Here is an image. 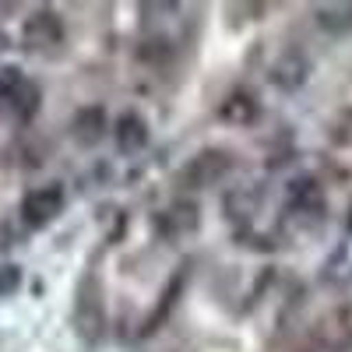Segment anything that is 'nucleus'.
Masks as SVG:
<instances>
[{"label": "nucleus", "instance_id": "obj_1", "mask_svg": "<svg viewBox=\"0 0 352 352\" xmlns=\"http://www.w3.org/2000/svg\"><path fill=\"white\" fill-rule=\"evenodd\" d=\"M0 106L11 109L18 120H28L39 109V88L36 81H28L18 67H4L0 71Z\"/></svg>", "mask_w": 352, "mask_h": 352}, {"label": "nucleus", "instance_id": "obj_2", "mask_svg": "<svg viewBox=\"0 0 352 352\" xmlns=\"http://www.w3.org/2000/svg\"><path fill=\"white\" fill-rule=\"evenodd\" d=\"M60 212H64V187H60V184L39 187V190H32V194L21 201V219L32 226V229L50 226Z\"/></svg>", "mask_w": 352, "mask_h": 352}, {"label": "nucleus", "instance_id": "obj_3", "mask_svg": "<svg viewBox=\"0 0 352 352\" xmlns=\"http://www.w3.org/2000/svg\"><path fill=\"white\" fill-rule=\"evenodd\" d=\"M116 144H120L124 155H138L144 144H148V127H144L141 116L127 113V116L116 120Z\"/></svg>", "mask_w": 352, "mask_h": 352}, {"label": "nucleus", "instance_id": "obj_4", "mask_svg": "<svg viewBox=\"0 0 352 352\" xmlns=\"http://www.w3.org/2000/svg\"><path fill=\"white\" fill-rule=\"evenodd\" d=\"M314 18H317L320 28H328V32L342 36V32H349V28H352V4H324V8L314 11Z\"/></svg>", "mask_w": 352, "mask_h": 352}, {"label": "nucleus", "instance_id": "obj_5", "mask_svg": "<svg viewBox=\"0 0 352 352\" xmlns=\"http://www.w3.org/2000/svg\"><path fill=\"white\" fill-rule=\"evenodd\" d=\"M18 285H21V272L14 264H0V296H11Z\"/></svg>", "mask_w": 352, "mask_h": 352}, {"label": "nucleus", "instance_id": "obj_6", "mask_svg": "<svg viewBox=\"0 0 352 352\" xmlns=\"http://www.w3.org/2000/svg\"><path fill=\"white\" fill-rule=\"evenodd\" d=\"M0 50H4V32H0Z\"/></svg>", "mask_w": 352, "mask_h": 352}]
</instances>
